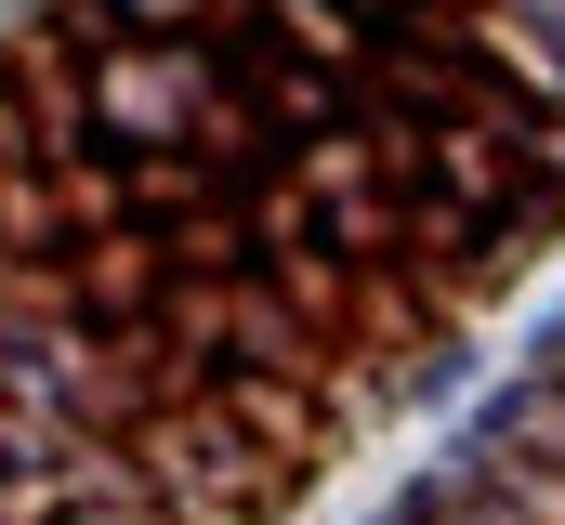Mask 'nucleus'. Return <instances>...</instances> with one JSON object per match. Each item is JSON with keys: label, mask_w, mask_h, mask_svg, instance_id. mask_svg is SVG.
<instances>
[{"label": "nucleus", "mask_w": 565, "mask_h": 525, "mask_svg": "<svg viewBox=\"0 0 565 525\" xmlns=\"http://www.w3.org/2000/svg\"><path fill=\"white\" fill-rule=\"evenodd\" d=\"M79 500H119V460L66 447L40 407H0V525H66Z\"/></svg>", "instance_id": "1"}, {"label": "nucleus", "mask_w": 565, "mask_h": 525, "mask_svg": "<svg viewBox=\"0 0 565 525\" xmlns=\"http://www.w3.org/2000/svg\"><path fill=\"white\" fill-rule=\"evenodd\" d=\"M66 302H79V329H145V315H171V302H158V250H145V237H93L79 276H66Z\"/></svg>", "instance_id": "2"}]
</instances>
